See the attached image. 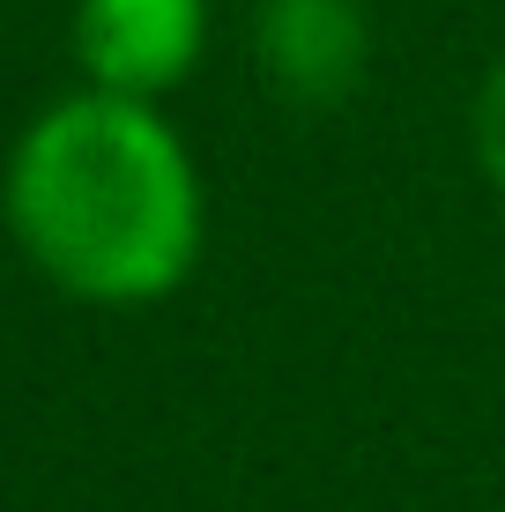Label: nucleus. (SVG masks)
Wrapping results in <instances>:
<instances>
[{
    "mask_svg": "<svg viewBox=\"0 0 505 512\" xmlns=\"http://www.w3.org/2000/svg\"><path fill=\"white\" fill-rule=\"evenodd\" d=\"M208 52V0H82L75 60L90 90L112 97H171Z\"/></svg>",
    "mask_w": 505,
    "mask_h": 512,
    "instance_id": "nucleus-2",
    "label": "nucleus"
},
{
    "mask_svg": "<svg viewBox=\"0 0 505 512\" xmlns=\"http://www.w3.org/2000/svg\"><path fill=\"white\" fill-rule=\"evenodd\" d=\"M468 156H476V171L491 179V193H505V60L476 82V97H468Z\"/></svg>",
    "mask_w": 505,
    "mask_h": 512,
    "instance_id": "nucleus-4",
    "label": "nucleus"
},
{
    "mask_svg": "<svg viewBox=\"0 0 505 512\" xmlns=\"http://www.w3.org/2000/svg\"><path fill=\"white\" fill-rule=\"evenodd\" d=\"M372 60L364 0H253V67L283 104L335 112Z\"/></svg>",
    "mask_w": 505,
    "mask_h": 512,
    "instance_id": "nucleus-3",
    "label": "nucleus"
},
{
    "mask_svg": "<svg viewBox=\"0 0 505 512\" xmlns=\"http://www.w3.org/2000/svg\"><path fill=\"white\" fill-rule=\"evenodd\" d=\"M8 231L82 305H164L201 260L208 193L186 134L149 97L75 90L23 127L0 179Z\"/></svg>",
    "mask_w": 505,
    "mask_h": 512,
    "instance_id": "nucleus-1",
    "label": "nucleus"
}]
</instances>
